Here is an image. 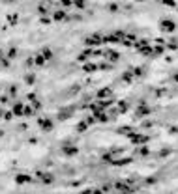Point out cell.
Returning <instances> with one entry per match:
<instances>
[{"label": "cell", "mask_w": 178, "mask_h": 194, "mask_svg": "<svg viewBox=\"0 0 178 194\" xmlns=\"http://www.w3.org/2000/svg\"><path fill=\"white\" fill-rule=\"evenodd\" d=\"M73 6L77 7V10H85V7H86V2H85V0H73Z\"/></svg>", "instance_id": "obj_11"}, {"label": "cell", "mask_w": 178, "mask_h": 194, "mask_svg": "<svg viewBox=\"0 0 178 194\" xmlns=\"http://www.w3.org/2000/svg\"><path fill=\"white\" fill-rule=\"evenodd\" d=\"M8 2H15V0H8Z\"/></svg>", "instance_id": "obj_26"}, {"label": "cell", "mask_w": 178, "mask_h": 194, "mask_svg": "<svg viewBox=\"0 0 178 194\" xmlns=\"http://www.w3.org/2000/svg\"><path fill=\"white\" fill-rule=\"evenodd\" d=\"M101 43H103V37H101L100 34H92L85 39V45H88V47H98V45H101Z\"/></svg>", "instance_id": "obj_2"}, {"label": "cell", "mask_w": 178, "mask_h": 194, "mask_svg": "<svg viewBox=\"0 0 178 194\" xmlns=\"http://www.w3.org/2000/svg\"><path fill=\"white\" fill-rule=\"evenodd\" d=\"M64 151L68 153V155H73V153H77V149H73V148H66Z\"/></svg>", "instance_id": "obj_20"}, {"label": "cell", "mask_w": 178, "mask_h": 194, "mask_svg": "<svg viewBox=\"0 0 178 194\" xmlns=\"http://www.w3.org/2000/svg\"><path fill=\"white\" fill-rule=\"evenodd\" d=\"M101 54H103L105 58H109L111 62H116L118 58H120V54H118L116 50H105V52H101Z\"/></svg>", "instance_id": "obj_5"}, {"label": "cell", "mask_w": 178, "mask_h": 194, "mask_svg": "<svg viewBox=\"0 0 178 194\" xmlns=\"http://www.w3.org/2000/svg\"><path fill=\"white\" fill-rule=\"evenodd\" d=\"M82 69H85L86 73H92V71L98 69V65H96V64H85V67H82Z\"/></svg>", "instance_id": "obj_12"}, {"label": "cell", "mask_w": 178, "mask_h": 194, "mask_svg": "<svg viewBox=\"0 0 178 194\" xmlns=\"http://www.w3.org/2000/svg\"><path fill=\"white\" fill-rule=\"evenodd\" d=\"M163 4H167V6H175V0H163Z\"/></svg>", "instance_id": "obj_23"}, {"label": "cell", "mask_w": 178, "mask_h": 194, "mask_svg": "<svg viewBox=\"0 0 178 194\" xmlns=\"http://www.w3.org/2000/svg\"><path fill=\"white\" fill-rule=\"evenodd\" d=\"M8 22H10L11 26H15L19 22V15L17 13H10V15H8Z\"/></svg>", "instance_id": "obj_7"}, {"label": "cell", "mask_w": 178, "mask_h": 194, "mask_svg": "<svg viewBox=\"0 0 178 194\" xmlns=\"http://www.w3.org/2000/svg\"><path fill=\"white\" fill-rule=\"evenodd\" d=\"M34 80H36L34 73H28V75H26V77H25V82H26V84H34Z\"/></svg>", "instance_id": "obj_16"}, {"label": "cell", "mask_w": 178, "mask_h": 194, "mask_svg": "<svg viewBox=\"0 0 178 194\" xmlns=\"http://www.w3.org/2000/svg\"><path fill=\"white\" fill-rule=\"evenodd\" d=\"M15 181H17V183H26V181H30V176H17Z\"/></svg>", "instance_id": "obj_15"}, {"label": "cell", "mask_w": 178, "mask_h": 194, "mask_svg": "<svg viewBox=\"0 0 178 194\" xmlns=\"http://www.w3.org/2000/svg\"><path fill=\"white\" fill-rule=\"evenodd\" d=\"M26 65H34V58H28V60H26Z\"/></svg>", "instance_id": "obj_25"}, {"label": "cell", "mask_w": 178, "mask_h": 194, "mask_svg": "<svg viewBox=\"0 0 178 194\" xmlns=\"http://www.w3.org/2000/svg\"><path fill=\"white\" fill-rule=\"evenodd\" d=\"M0 65H2V67H8V65H10V60H8V58H4V60L0 62Z\"/></svg>", "instance_id": "obj_21"}, {"label": "cell", "mask_w": 178, "mask_h": 194, "mask_svg": "<svg viewBox=\"0 0 178 194\" xmlns=\"http://www.w3.org/2000/svg\"><path fill=\"white\" fill-rule=\"evenodd\" d=\"M124 80H131V73H129V71H128V73H124Z\"/></svg>", "instance_id": "obj_22"}, {"label": "cell", "mask_w": 178, "mask_h": 194, "mask_svg": "<svg viewBox=\"0 0 178 194\" xmlns=\"http://www.w3.org/2000/svg\"><path fill=\"white\" fill-rule=\"evenodd\" d=\"M39 52H41V56L45 58V60H51V58H53V50H51L49 47H45V49H41V50H39Z\"/></svg>", "instance_id": "obj_6"}, {"label": "cell", "mask_w": 178, "mask_h": 194, "mask_svg": "<svg viewBox=\"0 0 178 194\" xmlns=\"http://www.w3.org/2000/svg\"><path fill=\"white\" fill-rule=\"evenodd\" d=\"M68 17V15H66V10H54V13H53V19L54 21H64V19Z\"/></svg>", "instance_id": "obj_4"}, {"label": "cell", "mask_w": 178, "mask_h": 194, "mask_svg": "<svg viewBox=\"0 0 178 194\" xmlns=\"http://www.w3.org/2000/svg\"><path fill=\"white\" fill-rule=\"evenodd\" d=\"M38 13L41 15V17H45V15L49 17V10H47V7L43 6V4H39V6H38Z\"/></svg>", "instance_id": "obj_10"}, {"label": "cell", "mask_w": 178, "mask_h": 194, "mask_svg": "<svg viewBox=\"0 0 178 194\" xmlns=\"http://www.w3.org/2000/svg\"><path fill=\"white\" fill-rule=\"evenodd\" d=\"M39 21H41V25H51V22H53V19H51V17H41Z\"/></svg>", "instance_id": "obj_17"}, {"label": "cell", "mask_w": 178, "mask_h": 194, "mask_svg": "<svg viewBox=\"0 0 178 194\" xmlns=\"http://www.w3.org/2000/svg\"><path fill=\"white\" fill-rule=\"evenodd\" d=\"M4 58H6V52H4V50H2V49H0V62H2V60H4Z\"/></svg>", "instance_id": "obj_24"}, {"label": "cell", "mask_w": 178, "mask_h": 194, "mask_svg": "<svg viewBox=\"0 0 178 194\" xmlns=\"http://www.w3.org/2000/svg\"><path fill=\"white\" fill-rule=\"evenodd\" d=\"M45 62H47V60L41 56V52H38V54L34 56V64H36V65H45Z\"/></svg>", "instance_id": "obj_8"}, {"label": "cell", "mask_w": 178, "mask_h": 194, "mask_svg": "<svg viewBox=\"0 0 178 194\" xmlns=\"http://www.w3.org/2000/svg\"><path fill=\"white\" fill-rule=\"evenodd\" d=\"M159 28L163 30V32H175L176 30V22L173 21V19H161L159 21Z\"/></svg>", "instance_id": "obj_1"}, {"label": "cell", "mask_w": 178, "mask_h": 194, "mask_svg": "<svg viewBox=\"0 0 178 194\" xmlns=\"http://www.w3.org/2000/svg\"><path fill=\"white\" fill-rule=\"evenodd\" d=\"M109 11H118V4H109Z\"/></svg>", "instance_id": "obj_19"}, {"label": "cell", "mask_w": 178, "mask_h": 194, "mask_svg": "<svg viewBox=\"0 0 178 194\" xmlns=\"http://www.w3.org/2000/svg\"><path fill=\"white\" fill-rule=\"evenodd\" d=\"M15 56H17V49H15V47H11V49L8 50V60H13Z\"/></svg>", "instance_id": "obj_13"}, {"label": "cell", "mask_w": 178, "mask_h": 194, "mask_svg": "<svg viewBox=\"0 0 178 194\" xmlns=\"http://www.w3.org/2000/svg\"><path fill=\"white\" fill-rule=\"evenodd\" d=\"M39 125H41L45 131H51V129H53V121H51V120H41V121H39Z\"/></svg>", "instance_id": "obj_9"}, {"label": "cell", "mask_w": 178, "mask_h": 194, "mask_svg": "<svg viewBox=\"0 0 178 194\" xmlns=\"http://www.w3.org/2000/svg\"><path fill=\"white\" fill-rule=\"evenodd\" d=\"M60 4L64 7H69V6H73V0H60Z\"/></svg>", "instance_id": "obj_18"}, {"label": "cell", "mask_w": 178, "mask_h": 194, "mask_svg": "<svg viewBox=\"0 0 178 194\" xmlns=\"http://www.w3.org/2000/svg\"><path fill=\"white\" fill-rule=\"evenodd\" d=\"M98 54H101L100 50H94V49H86V50H82L81 54L77 56V60L79 62H85L86 58H90V56H98Z\"/></svg>", "instance_id": "obj_3"}, {"label": "cell", "mask_w": 178, "mask_h": 194, "mask_svg": "<svg viewBox=\"0 0 178 194\" xmlns=\"http://www.w3.org/2000/svg\"><path fill=\"white\" fill-rule=\"evenodd\" d=\"M23 110H25V108H23V105H21V103H17V105H15V108H13V112L17 114V116H23Z\"/></svg>", "instance_id": "obj_14"}]
</instances>
